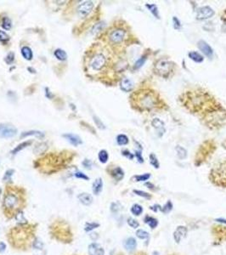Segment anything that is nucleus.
Here are the masks:
<instances>
[{"label":"nucleus","instance_id":"28","mask_svg":"<svg viewBox=\"0 0 226 255\" xmlns=\"http://www.w3.org/2000/svg\"><path fill=\"white\" fill-rule=\"evenodd\" d=\"M129 142V140H128V137L127 135H118L117 136V145H126L128 144Z\"/></svg>","mask_w":226,"mask_h":255},{"label":"nucleus","instance_id":"54","mask_svg":"<svg viewBox=\"0 0 226 255\" xmlns=\"http://www.w3.org/2000/svg\"><path fill=\"white\" fill-rule=\"evenodd\" d=\"M6 249V245L4 242H0V253H3Z\"/></svg>","mask_w":226,"mask_h":255},{"label":"nucleus","instance_id":"13","mask_svg":"<svg viewBox=\"0 0 226 255\" xmlns=\"http://www.w3.org/2000/svg\"><path fill=\"white\" fill-rule=\"evenodd\" d=\"M89 255H105L104 248L98 243H91L88 246Z\"/></svg>","mask_w":226,"mask_h":255},{"label":"nucleus","instance_id":"12","mask_svg":"<svg viewBox=\"0 0 226 255\" xmlns=\"http://www.w3.org/2000/svg\"><path fill=\"white\" fill-rule=\"evenodd\" d=\"M62 136H63L64 138L66 139L71 145H74V146H78V145H81L82 143H83L81 138H80L78 135H74V134L67 133V134H64Z\"/></svg>","mask_w":226,"mask_h":255},{"label":"nucleus","instance_id":"26","mask_svg":"<svg viewBox=\"0 0 226 255\" xmlns=\"http://www.w3.org/2000/svg\"><path fill=\"white\" fill-rule=\"evenodd\" d=\"M145 7L148 9L150 12L154 16H155L156 19H160V15H159V11H158V7L155 5V4H146Z\"/></svg>","mask_w":226,"mask_h":255},{"label":"nucleus","instance_id":"44","mask_svg":"<svg viewBox=\"0 0 226 255\" xmlns=\"http://www.w3.org/2000/svg\"><path fill=\"white\" fill-rule=\"evenodd\" d=\"M173 28L175 30H180L181 29V22L176 17V16H173Z\"/></svg>","mask_w":226,"mask_h":255},{"label":"nucleus","instance_id":"20","mask_svg":"<svg viewBox=\"0 0 226 255\" xmlns=\"http://www.w3.org/2000/svg\"><path fill=\"white\" fill-rule=\"evenodd\" d=\"M21 55L27 60H31L33 57L32 49L28 46H24L21 48Z\"/></svg>","mask_w":226,"mask_h":255},{"label":"nucleus","instance_id":"51","mask_svg":"<svg viewBox=\"0 0 226 255\" xmlns=\"http://www.w3.org/2000/svg\"><path fill=\"white\" fill-rule=\"evenodd\" d=\"M33 247L35 248H37V249H42L43 245H42V243L41 242V241H39L38 239H36L35 241H33Z\"/></svg>","mask_w":226,"mask_h":255},{"label":"nucleus","instance_id":"58","mask_svg":"<svg viewBox=\"0 0 226 255\" xmlns=\"http://www.w3.org/2000/svg\"><path fill=\"white\" fill-rule=\"evenodd\" d=\"M225 14H226V11H225Z\"/></svg>","mask_w":226,"mask_h":255},{"label":"nucleus","instance_id":"45","mask_svg":"<svg viewBox=\"0 0 226 255\" xmlns=\"http://www.w3.org/2000/svg\"><path fill=\"white\" fill-rule=\"evenodd\" d=\"M14 172V171L13 169L7 170V171L5 172V174H4V178H3V180L4 181L11 180V176L13 175Z\"/></svg>","mask_w":226,"mask_h":255},{"label":"nucleus","instance_id":"16","mask_svg":"<svg viewBox=\"0 0 226 255\" xmlns=\"http://www.w3.org/2000/svg\"><path fill=\"white\" fill-rule=\"evenodd\" d=\"M78 198L80 201V202H82L85 206H89L93 202L92 196L88 194V193H85V192L79 194L78 196Z\"/></svg>","mask_w":226,"mask_h":255},{"label":"nucleus","instance_id":"55","mask_svg":"<svg viewBox=\"0 0 226 255\" xmlns=\"http://www.w3.org/2000/svg\"><path fill=\"white\" fill-rule=\"evenodd\" d=\"M215 221L219 222V223H223V224H225V225H226V220H225V219H222V218H220V219H216Z\"/></svg>","mask_w":226,"mask_h":255},{"label":"nucleus","instance_id":"57","mask_svg":"<svg viewBox=\"0 0 226 255\" xmlns=\"http://www.w3.org/2000/svg\"><path fill=\"white\" fill-rule=\"evenodd\" d=\"M0 193H1V189H0Z\"/></svg>","mask_w":226,"mask_h":255},{"label":"nucleus","instance_id":"35","mask_svg":"<svg viewBox=\"0 0 226 255\" xmlns=\"http://www.w3.org/2000/svg\"><path fill=\"white\" fill-rule=\"evenodd\" d=\"M172 209H173V203H172L171 201H167L166 204L162 208L161 211H162L163 213L166 214V213H169V212L172 211Z\"/></svg>","mask_w":226,"mask_h":255},{"label":"nucleus","instance_id":"22","mask_svg":"<svg viewBox=\"0 0 226 255\" xmlns=\"http://www.w3.org/2000/svg\"><path fill=\"white\" fill-rule=\"evenodd\" d=\"M175 152H176L177 156L180 160H184L187 157V151L180 145H178L175 147Z\"/></svg>","mask_w":226,"mask_h":255},{"label":"nucleus","instance_id":"15","mask_svg":"<svg viewBox=\"0 0 226 255\" xmlns=\"http://www.w3.org/2000/svg\"><path fill=\"white\" fill-rule=\"evenodd\" d=\"M125 249L128 252H133L136 249L137 247V241L134 237H128L125 240L123 243Z\"/></svg>","mask_w":226,"mask_h":255},{"label":"nucleus","instance_id":"37","mask_svg":"<svg viewBox=\"0 0 226 255\" xmlns=\"http://www.w3.org/2000/svg\"><path fill=\"white\" fill-rule=\"evenodd\" d=\"M122 209V205L120 204V202H112L111 205V211L114 213L118 212Z\"/></svg>","mask_w":226,"mask_h":255},{"label":"nucleus","instance_id":"46","mask_svg":"<svg viewBox=\"0 0 226 255\" xmlns=\"http://www.w3.org/2000/svg\"><path fill=\"white\" fill-rule=\"evenodd\" d=\"M99 226V224L98 223H87L86 226H85V230L86 231H90V230H94L95 228H98Z\"/></svg>","mask_w":226,"mask_h":255},{"label":"nucleus","instance_id":"9","mask_svg":"<svg viewBox=\"0 0 226 255\" xmlns=\"http://www.w3.org/2000/svg\"><path fill=\"white\" fill-rule=\"evenodd\" d=\"M188 233L187 227L180 225L177 227V229L173 232V239L176 241V243H180L182 239H184Z\"/></svg>","mask_w":226,"mask_h":255},{"label":"nucleus","instance_id":"25","mask_svg":"<svg viewBox=\"0 0 226 255\" xmlns=\"http://www.w3.org/2000/svg\"><path fill=\"white\" fill-rule=\"evenodd\" d=\"M144 221H145V223L147 224L151 229H155V228H156V226L158 225V220L151 216H146L145 218Z\"/></svg>","mask_w":226,"mask_h":255},{"label":"nucleus","instance_id":"49","mask_svg":"<svg viewBox=\"0 0 226 255\" xmlns=\"http://www.w3.org/2000/svg\"><path fill=\"white\" fill-rule=\"evenodd\" d=\"M135 156L136 158L138 160V162L139 163H144V158L142 156V153L141 151H135Z\"/></svg>","mask_w":226,"mask_h":255},{"label":"nucleus","instance_id":"39","mask_svg":"<svg viewBox=\"0 0 226 255\" xmlns=\"http://www.w3.org/2000/svg\"><path fill=\"white\" fill-rule=\"evenodd\" d=\"M145 60H146V56L145 55H143V56H141L139 59L135 63H134V68L135 69H139V68H140L145 64Z\"/></svg>","mask_w":226,"mask_h":255},{"label":"nucleus","instance_id":"3","mask_svg":"<svg viewBox=\"0 0 226 255\" xmlns=\"http://www.w3.org/2000/svg\"><path fill=\"white\" fill-rule=\"evenodd\" d=\"M173 70V64L168 60H161L155 66V71L160 76L166 78Z\"/></svg>","mask_w":226,"mask_h":255},{"label":"nucleus","instance_id":"8","mask_svg":"<svg viewBox=\"0 0 226 255\" xmlns=\"http://www.w3.org/2000/svg\"><path fill=\"white\" fill-rule=\"evenodd\" d=\"M125 35H126V32L124 31L123 29L118 28L114 30L110 33L109 39L112 43L117 44V43H120V42L123 41Z\"/></svg>","mask_w":226,"mask_h":255},{"label":"nucleus","instance_id":"47","mask_svg":"<svg viewBox=\"0 0 226 255\" xmlns=\"http://www.w3.org/2000/svg\"><path fill=\"white\" fill-rule=\"evenodd\" d=\"M122 154H123V156H124L125 157H127V158H128V159H134V155L133 154V153H131L129 151H127V150H124V151H123L122 152Z\"/></svg>","mask_w":226,"mask_h":255},{"label":"nucleus","instance_id":"19","mask_svg":"<svg viewBox=\"0 0 226 255\" xmlns=\"http://www.w3.org/2000/svg\"><path fill=\"white\" fill-rule=\"evenodd\" d=\"M111 175L112 177L117 181L122 180L124 177V171L120 167H117L111 171Z\"/></svg>","mask_w":226,"mask_h":255},{"label":"nucleus","instance_id":"30","mask_svg":"<svg viewBox=\"0 0 226 255\" xmlns=\"http://www.w3.org/2000/svg\"><path fill=\"white\" fill-rule=\"evenodd\" d=\"M1 26H2V27H3L4 30H6V31L10 30L11 26H12V22H11V20L9 17H7V16H5V17L3 18V20H2Z\"/></svg>","mask_w":226,"mask_h":255},{"label":"nucleus","instance_id":"5","mask_svg":"<svg viewBox=\"0 0 226 255\" xmlns=\"http://www.w3.org/2000/svg\"><path fill=\"white\" fill-rule=\"evenodd\" d=\"M17 135V128L10 123H0V138H13Z\"/></svg>","mask_w":226,"mask_h":255},{"label":"nucleus","instance_id":"11","mask_svg":"<svg viewBox=\"0 0 226 255\" xmlns=\"http://www.w3.org/2000/svg\"><path fill=\"white\" fill-rule=\"evenodd\" d=\"M197 46L199 48V50H201L203 55H205L206 56L208 57V58H212V56L213 55V50L212 49V47L210 46L206 41L200 40L198 42Z\"/></svg>","mask_w":226,"mask_h":255},{"label":"nucleus","instance_id":"18","mask_svg":"<svg viewBox=\"0 0 226 255\" xmlns=\"http://www.w3.org/2000/svg\"><path fill=\"white\" fill-rule=\"evenodd\" d=\"M27 136H36V137H38L39 139H42L44 138L45 135H44V133L38 131V130H30V131L21 133V138H25Z\"/></svg>","mask_w":226,"mask_h":255},{"label":"nucleus","instance_id":"10","mask_svg":"<svg viewBox=\"0 0 226 255\" xmlns=\"http://www.w3.org/2000/svg\"><path fill=\"white\" fill-rule=\"evenodd\" d=\"M151 125L152 127H154L155 130H156L157 135H158V137H160V138H161V137L164 135V133L166 132V129H165V123H164L160 118H154V119L151 121Z\"/></svg>","mask_w":226,"mask_h":255},{"label":"nucleus","instance_id":"34","mask_svg":"<svg viewBox=\"0 0 226 255\" xmlns=\"http://www.w3.org/2000/svg\"><path fill=\"white\" fill-rule=\"evenodd\" d=\"M136 237L141 240H147L149 237H150V235L147 231H145L144 230H141V229H139L137 231H136Z\"/></svg>","mask_w":226,"mask_h":255},{"label":"nucleus","instance_id":"2","mask_svg":"<svg viewBox=\"0 0 226 255\" xmlns=\"http://www.w3.org/2000/svg\"><path fill=\"white\" fill-rule=\"evenodd\" d=\"M21 206V198L20 196L18 195L14 191H8L5 194L3 202V207L5 209L7 214H12V213H17L20 210Z\"/></svg>","mask_w":226,"mask_h":255},{"label":"nucleus","instance_id":"24","mask_svg":"<svg viewBox=\"0 0 226 255\" xmlns=\"http://www.w3.org/2000/svg\"><path fill=\"white\" fill-rule=\"evenodd\" d=\"M54 55L55 58H57L60 61H64L67 59V54L66 53L65 50H61V49L55 50V51L54 52Z\"/></svg>","mask_w":226,"mask_h":255},{"label":"nucleus","instance_id":"27","mask_svg":"<svg viewBox=\"0 0 226 255\" xmlns=\"http://www.w3.org/2000/svg\"><path fill=\"white\" fill-rule=\"evenodd\" d=\"M130 211L131 212L134 214V216H139L142 212H143V208H142L141 205L135 203V204H134V205L132 206Z\"/></svg>","mask_w":226,"mask_h":255},{"label":"nucleus","instance_id":"43","mask_svg":"<svg viewBox=\"0 0 226 255\" xmlns=\"http://www.w3.org/2000/svg\"><path fill=\"white\" fill-rule=\"evenodd\" d=\"M10 40V36L4 31H0V42L5 43Z\"/></svg>","mask_w":226,"mask_h":255},{"label":"nucleus","instance_id":"1","mask_svg":"<svg viewBox=\"0 0 226 255\" xmlns=\"http://www.w3.org/2000/svg\"><path fill=\"white\" fill-rule=\"evenodd\" d=\"M158 104V99L155 93L148 90H143L138 93L137 105L139 109L145 111L152 110Z\"/></svg>","mask_w":226,"mask_h":255},{"label":"nucleus","instance_id":"7","mask_svg":"<svg viewBox=\"0 0 226 255\" xmlns=\"http://www.w3.org/2000/svg\"><path fill=\"white\" fill-rule=\"evenodd\" d=\"M214 10L209 6H203L198 9L196 13V19L199 21H204L212 18L214 15Z\"/></svg>","mask_w":226,"mask_h":255},{"label":"nucleus","instance_id":"52","mask_svg":"<svg viewBox=\"0 0 226 255\" xmlns=\"http://www.w3.org/2000/svg\"><path fill=\"white\" fill-rule=\"evenodd\" d=\"M83 167L84 168H91V167H92V162L90 161V160H88V159H85L83 162Z\"/></svg>","mask_w":226,"mask_h":255},{"label":"nucleus","instance_id":"17","mask_svg":"<svg viewBox=\"0 0 226 255\" xmlns=\"http://www.w3.org/2000/svg\"><path fill=\"white\" fill-rule=\"evenodd\" d=\"M103 190V180L101 178L96 179L93 183V192L95 195H99Z\"/></svg>","mask_w":226,"mask_h":255},{"label":"nucleus","instance_id":"38","mask_svg":"<svg viewBox=\"0 0 226 255\" xmlns=\"http://www.w3.org/2000/svg\"><path fill=\"white\" fill-rule=\"evenodd\" d=\"M127 225L134 229H137L139 226V223L134 218H128L127 219Z\"/></svg>","mask_w":226,"mask_h":255},{"label":"nucleus","instance_id":"4","mask_svg":"<svg viewBox=\"0 0 226 255\" xmlns=\"http://www.w3.org/2000/svg\"><path fill=\"white\" fill-rule=\"evenodd\" d=\"M106 58L102 53H97L90 59L89 66L93 70L100 71L101 69L106 67Z\"/></svg>","mask_w":226,"mask_h":255},{"label":"nucleus","instance_id":"33","mask_svg":"<svg viewBox=\"0 0 226 255\" xmlns=\"http://www.w3.org/2000/svg\"><path fill=\"white\" fill-rule=\"evenodd\" d=\"M47 148H48V146H47V145L45 143H40L38 145H36V147L34 148L33 151H34V152H35L36 154H40V153L45 152Z\"/></svg>","mask_w":226,"mask_h":255},{"label":"nucleus","instance_id":"42","mask_svg":"<svg viewBox=\"0 0 226 255\" xmlns=\"http://www.w3.org/2000/svg\"><path fill=\"white\" fill-rule=\"evenodd\" d=\"M15 219H16V220H17L20 224L26 223V219L24 218V215H23V213H22L21 211H19V212L15 214Z\"/></svg>","mask_w":226,"mask_h":255},{"label":"nucleus","instance_id":"14","mask_svg":"<svg viewBox=\"0 0 226 255\" xmlns=\"http://www.w3.org/2000/svg\"><path fill=\"white\" fill-rule=\"evenodd\" d=\"M120 88L124 92H130L134 88V83L129 78H123L120 82Z\"/></svg>","mask_w":226,"mask_h":255},{"label":"nucleus","instance_id":"36","mask_svg":"<svg viewBox=\"0 0 226 255\" xmlns=\"http://www.w3.org/2000/svg\"><path fill=\"white\" fill-rule=\"evenodd\" d=\"M134 193H135L137 196H141V197H143V198L148 199V200L149 199L151 198V194H149V193H147V192H145V191H139V190H134Z\"/></svg>","mask_w":226,"mask_h":255},{"label":"nucleus","instance_id":"48","mask_svg":"<svg viewBox=\"0 0 226 255\" xmlns=\"http://www.w3.org/2000/svg\"><path fill=\"white\" fill-rule=\"evenodd\" d=\"M75 177L78 178V179H83V180H89V178L85 174L82 173V172H77L75 174Z\"/></svg>","mask_w":226,"mask_h":255},{"label":"nucleus","instance_id":"41","mask_svg":"<svg viewBox=\"0 0 226 255\" xmlns=\"http://www.w3.org/2000/svg\"><path fill=\"white\" fill-rule=\"evenodd\" d=\"M4 60H5V62H6L8 65H11V64L13 63V62H14V52H10V53L8 54L7 55H6V57H5Z\"/></svg>","mask_w":226,"mask_h":255},{"label":"nucleus","instance_id":"32","mask_svg":"<svg viewBox=\"0 0 226 255\" xmlns=\"http://www.w3.org/2000/svg\"><path fill=\"white\" fill-rule=\"evenodd\" d=\"M151 177V174H140V175H135L133 178V180L136 182H143V181H146L148 180Z\"/></svg>","mask_w":226,"mask_h":255},{"label":"nucleus","instance_id":"40","mask_svg":"<svg viewBox=\"0 0 226 255\" xmlns=\"http://www.w3.org/2000/svg\"><path fill=\"white\" fill-rule=\"evenodd\" d=\"M104 26H105L104 22H99V23L95 24V25L94 26V27H93L92 29L93 34H95L97 32H99V31H101L103 27H104Z\"/></svg>","mask_w":226,"mask_h":255},{"label":"nucleus","instance_id":"29","mask_svg":"<svg viewBox=\"0 0 226 255\" xmlns=\"http://www.w3.org/2000/svg\"><path fill=\"white\" fill-rule=\"evenodd\" d=\"M98 157H99V162L101 163H106L107 161L109 159V154L106 152V150H101L98 154Z\"/></svg>","mask_w":226,"mask_h":255},{"label":"nucleus","instance_id":"23","mask_svg":"<svg viewBox=\"0 0 226 255\" xmlns=\"http://www.w3.org/2000/svg\"><path fill=\"white\" fill-rule=\"evenodd\" d=\"M32 144V141L31 140H28V141H25V142H22V143H21L20 145H18L11 152V154L12 155H15V154H17V153H19L21 151H22L23 149L26 148L27 146H29V145Z\"/></svg>","mask_w":226,"mask_h":255},{"label":"nucleus","instance_id":"6","mask_svg":"<svg viewBox=\"0 0 226 255\" xmlns=\"http://www.w3.org/2000/svg\"><path fill=\"white\" fill-rule=\"evenodd\" d=\"M95 4L92 1H84L78 6L77 12L79 17L85 18L92 12Z\"/></svg>","mask_w":226,"mask_h":255},{"label":"nucleus","instance_id":"21","mask_svg":"<svg viewBox=\"0 0 226 255\" xmlns=\"http://www.w3.org/2000/svg\"><path fill=\"white\" fill-rule=\"evenodd\" d=\"M189 57L193 61L196 62V63H201L204 60V57L202 56L200 53L196 52V51H191L189 53Z\"/></svg>","mask_w":226,"mask_h":255},{"label":"nucleus","instance_id":"31","mask_svg":"<svg viewBox=\"0 0 226 255\" xmlns=\"http://www.w3.org/2000/svg\"><path fill=\"white\" fill-rule=\"evenodd\" d=\"M149 158H150V163L151 164L152 166L154 167L155 168H159V161H158V158L156 157V156L154 153H151L150 156H149Z\"/></svg>","mask_w":226,"mask_h":255},{"label":"nucleus","instance_id":"56","mask_svg":"<svg viewBox=\"0 0 226 255\" xmlns=\"http://www.w3.org/2000/svg\"><path fill=\"white\" fill-rule=\"evenodd\" d=\"M145 185H146V186H150L149 189H154V185H153L152 184H151V183H146Z\"/></svg>","mask_w":226,"mask_h":255},{"label":"nucleus","instance_id":"53","mask_svg":"<svg viewBox=\"0 0 226 255\" xmlns=\"http://www.w3.org/2000/svg\"><path fill=\"white\" fill-rule=\"evenodd\" d=\"M45 95L48 99H52L53 98L54 95L50 92V90L49 88H45Z\"/></svg>","mask_w":226,"mask_h":255},{"label":"nucleus","instance_id":"50","mask_svg":"<svg viewBox=\"0 0 226 255\" xmlns=\"http://www.w3.org/2000/svg\"><path fill=\"white\" fill-rule=\"evenodd\" d=\"M94 121H95V123H96V125L98 126V127L101 128V129H104V128H106V127H105V125L103 124L102 122L99 120V118H98L97 117H94Z\"/></svg>","mask_w":226,"mask_h":255}]
</instances>
